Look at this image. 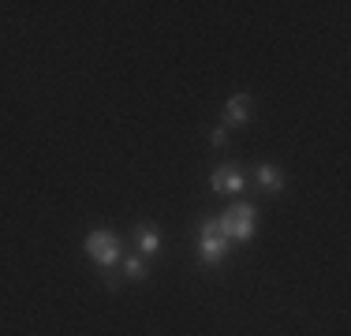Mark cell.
Instances as JSON below:
<instances>
[{
    "mask_svg": "<svg viewBox=\"0 0 351 336\" xmlns=\"http://www.w3.org/2000/svg\"><path fill=\"white\" fill-rule=\"evenodd\" d=\"M258 183H262L265 195H280L284 191V172L277 165H258Z\"/></svg>",
    "mask_w": 351,
    "mask_h": 336,
    "instance_id": "obj_7",
    "label": "cell"
},
{
    "mask_svg": "<svg viewBox=\"0 0 351 336\" xmlns=\"http://www.w3.org/2000/svg\"><path fill=\"white\" fill-rule=\"evenodd\" d=\"M82 247H86V254L94 258V262L101 265V269H112L116 262H120V239H116V235L108 232V228L86 232V243H82Z\"/></svg>",
    "mask_w": 351,
    "mask_h": 336,
    "instance_id": "obj_2",
    "label": "cell"
},
{
    "mask_svg": "<svg viewBox=\"0 0 351 336\" xmlns=\"http://www.w3.org/2000/svg\"><path fill=\"white\" fill-rule=\"evenodd\" d=\"M135 250L142 258H157L161 254V232L149 228V224H142V228L135 232Z\"/></svg>",
    "mask_w": 351,
    "mask_h": 336,
    "instance_id": "obj_6",
    "label": "cell"
},
{
    "mask_svg": "<svg viewBox=\"0 0 351 336\" xmlns=\"http://www.w3.org/2000/svg\"><path fill=\"white\" fill-rule=\"evenodd\" d=\"M210 187L217 191V195H239V191L247 187V180H243L239 168H217V172L210 176Z\"/></svg>",
    "mask_w": 351,
    "mask_h": 336,
    "instance_id": "obj_4",
    "label": "cell"
},
{
    "mask_svg": "<svg viewBox=\"0 0 351 336\" xmlns=\"http://www.w3.org/2000/svg\"><path fill=\"white\" fill-rule=\"evenodd\" d=\"M250 120V94H232L224 101V128H247Z\"/></svg>",
    "mask_w": 351,
    "mask_h": 336,
    "instance_id": "obj_5",
    "label": "cell"
},
{
    "mask_svg": "<svg viewBox=\"0 0 351 336\" xmlns=\"http://www.w3.org/2000/svg\"><path fill=\"white\" fill-rule=\"evenodd\" d=\"M210 146H213V149H224V146H228V128H213V131H210Z\"/></svg>",
    "mask_w": 351,
    "mask_h": 336,
    "instance_id": "obj_9",
    "label": "cell"
},
{
    "mask_svg": "<svg viewBox=\"0 0 351 336\" xmlns=\"http://www.w3.org/2000/svg\"><path fill=\"white\" fill-rule=\"evenodd\" d=\"M105 288H108V291H116V288H120V276H116L112 269H105Z\"/></svg>",
    "mask_w": 351,
    "mask_h": 336,
    "instance_id": "obj_10",
    "label": "cell"
},
{
    "mask_svg": "<svg viewBox=\"0 0 351 336\" xmlns=\"http://www.w3.org/2000/svg\"><path fill=\"white\" fill-rule=\"evenodd\" d=\"M254 221H258V209L250 206V202H232V206L217 217V232L228 243H247L250 235H254Z\"/></svg>",
    "mask_w": 351,
    "mask_h": 336,
    "instance_id": "obj_1",
    "label": "cell"
},
{
    "mask_svg": "<svg viewBox=\"0 0 351 336\" xmlns=\"http://www.w3.org/2000/svg\"><path fill=\"white\" fill-rule=\"evenodd\" d=\"M123 276H128L131 284H142L149 276V265H146V258L142 254H131L128 262H123Z\"/></svg>",
    "mask_w": 351,
    "mask_h": 336,
    "instance_id": "obj_8",
    "label": "cell"
},
{
    "mask_svg": "<svg viewBox=\"0 0 351 336\" xmlns=\"http://www.w3.org/2000/svg\"><path fill=\"white\" fill-rule=\"evenodd\" d=\"M224 254H228V239L217 232V221H206L202 235H198V258H202L206 265H221Z\"/></svg>",
    "mask_w": 351,
    "mask_h": 336,
    "instance_id": "obj_3",
    "label": "cell"
}]
</instances>
